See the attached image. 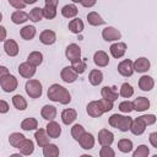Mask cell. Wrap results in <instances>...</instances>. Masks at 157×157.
Instances as JSON below:
<instances>
[{"mask_svg": "<svg viewBox=\"0 0 157 157\" xmlns=\"http://www.w3.org/2000/svg\"><path fill=\"white\" fill-rule=\"evenodd\" d=\"M132 108L136 112H145V110H147L150 108V101H148V98L142 97V96L135 98L132 101Z\"/></svg>", "mask_w": 157, "mask_h": 157, "instance_id": "20", "label": "cell"}, {"mask_svg": "<svg viewBox=\"0 0 157 157\" xmlns=\"http://www.w3.org/2000/svg\"><path fill=\"white\" fill-rule=\"evenodd\" d=\"M25 139H26L25 135L21 134V132H12V134H10V136H9V142H10V145H11L12 147L17 148V147L20 146V144H21Z\"/></svg>", "mask_w": 157, "mask_h": 157, "instance_id": "39", "label": "cell"}, {"mask_svg": "<svg viewBox=\"0 0 157 157\" xmlns=\"http://www.w3.org/2000/svg\"><path fill=\"white\" fill-rule=\"evenodd\" d=\"M98 103H99V105H101L103 113L110 112V110L113 109V102H112V101H108V99H105V98H101V99L98 101Z\"/></svg>", "mask_w": 157, "mask_h": 157, "instance_id": "46", "label": "cell"}, {"mask_svg": "<svg viewBox=\"0 0 157 157\" xmlns=\"http://www.w3.org/2000/svg\"><path fill=\"white\" fill-rule=\"evenodd\" d=\"M17 148H18V151H20L21 155H23V156H29V155H32V153L34 152V142H33L32 140H29V139H25V140L20 144V146H18Z\"/></svg>", "mask_w": 157, "mask_h": 157, "instance_id": "23", "label": "cell"}, {"mask_svg": "<svg viewBox=\"0 0 157 157\" xmlns=\"http://www.w3.org/2000/svg\"><path fill=\"white\" fill-rule=\"evenodd\" d=\"M60 77H61V80H63L64 82H66V83H72V82H75V81L77 80L78 74L72 69V66H65V67L61 70V72H60Z\"/></svg>", "mask_w": 157, "mask_h": 157, "instance_id": "10", "label": "cell"}, {"mask_svg": "<svg viewBox=\"0 0 157 157\" xmlns=\"http://www.w3.org/2000/svg\"><path fill=\"white\" fill-rule=\"evenodd\" d=\"M4 49H5V53L9 56H16L20 52L18 44L13 39H5L4 40Z\"/></svg>", "mask_w": 157, "mask_h": 157, "instance_id": "19", "label": "cell"}, {"mask_svg": "<svg viewBox=\"0 0 157 157\" xmlns=\"http://www.w3.org/2000/svg\"><path fill=\"white\" fill-rule=\"evenodd\" d=\"M71 1H72V2H75V4H76V2H80V1H81V0H71Z\"/></svg>", "mask_w": 157, "mask_h": 157, "instance_id": "57", "label": "cell"}, {"mask_svg": "<svg viewBox=\"0 0 157 157\" xmlns=\"http://www.w3.org/2000/svg\"><path fill=\"white\" fill-rule=\"evenodd\" d=\"M25 90L26 93L29 96V98H39L43 93L42 83L34 78H28V81L25 85Z\"/></svg>", "mask_w": 157, "mask_h": 157, "instance_id": "3", "label": "cell"}, {"mask_svg": "<svg viewBox=\"0 0 157 157\" xmlns=\"http://www.w3.org/2000/svg\"><path fill=\"white\" fill-rule=\"evenodd\" d=\"M11 21L15 25H21L25 23L26 21H28V13L22 11V10H16L11 13Z\"/></svg>", "mask_w": 157, "mask_h": 157, "instance_id": "30", "label": "cell"}, {"mask_svg": "<svg viewBox=\"0 0 157 157\" xmlns=\"http://www.w3.org/2000/svg\"><path fill=\"white\" fill-rule=\"evenodd\" d=\"M36 33H37L36 27H34V26H29V25L22 27L21 31H20V36H21L22 39H25V40H31V39H33L34 36H36Z\"/></svg>", "mask_w": 157, "mask_h": 157, "instance_id": "32", "label": "cell"}, {"mask_svg": "<svg viewBox=\"0 0 157 157\" xmlns=\"http://www.w3.org/2000/svg\"><path fill=\"white\" fill-rule=\"evenodd\" d=\"M43 18V10L42 7H33L28 13V20L32 22H39Z\"/></svg>", "mask_w": 157, "mask_h": 157, "instance_id": "41", "label": "cell"}, {"mask_svg": "<svg viewBox=\"0 0 157 157\" xmlns=\"http://www.w3.org/2000/svg\"><path fill=\"white\" fill-rule=\"evenodd\" d=\"M114 141V134L108 129H101L98 131V142L101 146H110Z\"/></svg>", "mask_w": 157, "mask_h": 157, "instance_id": "7", "label": "cell"}, {"mask_svg": "<svg viewBox=\"0 0 157 157\" xmlns=\"http://www.w3.org/2000/svg\"><path fill=\"white\" fill-rule=\"evenodd\" d=\"M39 40H40V43L44 44V45H52V44H54L55 40H56V34H55V32L52 31V29H44V31H42L40 34H39Z\"/></svg>", "mask_w": 157, "mask_h": 157, "instance_id": "14", "label": "cell"}, {"mask_svg": "<svg viewBox=\"0 0 157 157\" xmlns=\"http://www.w3.org/2000/svg\"><path fill=\"white\" fill-rule=\"evenodd\" d=\"M6 36H7V33H6V28H5L4 26L0 25V42H4V40L6 39Z\"/></svg>", "mask_w": 157, "mask_h": 157, "instance_id": "53", "label": "cell"}, {"mask_svg": "<svg viewBox=\"0 0 157 157\" xmlns=\"http://www.w3.org/2000/svg\"><path fill=\"white\" fill-rule=\"evenodd\" d=\"M47 96L50 101L58 102L60 104H69L71 102L70 92L64 86H61L59 83H53L52 86H49V88L47 91Z\"/></svg>", "mask_w": 157, "mask_h": 157, "instance_id": "1", "label": "cell"}, {"mask_svg": "<svg viewBox=\"0 0 157 157\" xmlns=\"http://www.w3.org/2000/svg\"><path fill=\"white\" fill-rule=\"evenodd\" d=\"M139 87H140L141 91L148 92L155 87V80L148 75H144L139 80Z\"/></svg>", "mask_w": 157, "mask_h": 157, "instance_id": "24", "label": "cell"}, {"mask_svg": "<svg viewBox=\"0 0 157 157\" xmlns=\"http://www.w3.org/2000/svg\"><path fill=\"white\" fill-rule=\"evenodd\" d=\"M42 10H43V17H44V18L53 20V18L56 16V7H54V6H48V5H45Z\"/></svg>", "mask_w": 157, "mask_h": 157, "instance_id": "44", "label": "cell"}, {"mask_svg": "<svg viewBox=\"0 0 157 157\" xmlns=\"http://www.w3.org/2000/svg\"><path fill=\"white\" fill-rule=\"evenodd\" d=\"M99 156L101 157H114L115 151L110 146H102V148L99 151Z\"/></svg>", "mask_w": 157, "mask_h": 157, "instance_id": "47", "label": "cell"}, {"mask_svg": "<svg viewBox=\"0 0 157 157\" xmlns=\"http://www.w3.org/2000/svg\"><path fill=\"white\" fill-rule=\"evenodd\" d=\"M77 13H78V9L75 4H67V5L63 6V9H61V15L65 18H74V17H76Z\"/></svg>", "mask_w": 157, "mask_h": 157, "instance_id": "29", "label": "cell"}, {"mask_svg": "<svg viewBox=\"0 0 157 157\" xmlns=\"http://www.w3.org/2000/svg\"><path fill=\"white\" fill-rule=\"evenodd\" d=\"M118 72L124 77H130L134 74L132 61L130 59H124L118 64Z\"/></svg>", "mask_w": 157, "mask_h": 157, "instance_id": "9", "label": "cell"}, {"mask_svg": "<svg viewBox=\"0 0 157 157\" xmlns=\"http://www.w3.org/2000/svg\"><path fill=\"white\" fill-rule=\"evenodd\" d=\"M126 49H128L126 44H125L124 42H119V40H118V42H115V43H113V44L110 45L109 52H110V54H112L113 58L120 59V58H123L124 54L126 53Z\"/></svg>", "mask_w": 157, "mask_h": 157, "instance_id": "6", "label": "cell"}, {"mask_svg": "<svg viewBox=\"0 0 157 157\" xmlns=\"http://www.w3.org/2000/svg\"><path fill=\"white\" fill-rule=\"evenodd\" d=\"M77 142L80 144L81 148L83 150H92L94 146V136L91 132H83L81 135V137L77 140Z\"/></svg>", "mask_w": 157, "mask_h": 157, "instance_id": "13", "label": "cell"}, {"mask_svg": "<svg viewBox=\"0 0 157 157\" xmlns=\"http://www.w3.org/2000/svg\"><path fill=\"white\" fill-rule=\"evenodd\" d=\"M0 86H1V88H2L4 92L10 93V92H13V91L17 88L18 81H17V78H16L13 75L7 74L6 76H4V77L0 80Z\"/></svg>", "mask_w": 157, "mask_h": 157, "instance_id": "4", "label": "cell"}, {"mask_svg": "<svg viewBox=\"0 0 157 157\" xmlns=\"http://www.w3.org/2000/svg\"><path fill=\"white\" fill-rule=\"evenodd\" d=\"M132 94H134V87H132L130 83L124 82V83L120 86L119 96H121L123 98H130Z\"/></svg>", "mask_w": 157, "mask_h": 157, "instance_id": "40", "label": "cell"}, {"mask_svg": "<svg viewBox=\"0 0 157 157\" xmlns=\"http://www.w3.org/2000/svg\"><path fill=\"white\" fill-rule=\"evenodd\" d=\"M18 74L23 78H32L34 76V74H36V66H33L28 61L21 63L20 66H18Z\"/></svg>", "mask_w": 157, "mask_h": 157, "instance_id": "12", "label": "cell"}, {"mask_svg": "<svg viewBox=\"0 0 157 157\" xmlns=\"http://www.w3.org/2000/svg\"><path fill=\"white\" fill-rule=\"evenodd\" d=\"M56 114H58L56 108H55L54 105H50V104H45V105L42 108V110H40L42 118L45 119V120H48V121L54 120V119L56 118Z\"/></svg>", "mask_w": 157, "mask_h": 157, "instance_id": "25", "label": "cell"}, {"mask_svg": "<svg viewBox=\"0 0 157 157\" xmlns=\"http://www.w3.org/2000/svg\"><path fill=\"white\" fill-rule=\"evenodd\" d=\"M60 151H59V147L55 145V144H47L44 147H43V155L44 157H56L59 156Z\"/></svg>", "mask_w": 157, "mask_h": 157, "instance_id": "34", "label": "cell"}, {"mask_svg": "<svg viewBox=\"0 0 157 157\" xmlns=\"http://www.w3.org/2000/svg\"><path fill=\"white\" fill-rule=\"evenodd\" d=\"M34 139H36V142H37V145L39 147H44L47 144H49V140H50V137L48 136L45 129H38V130H36Z\"/></svg>", "mask_w": 157, "mask_h": 157, "instance_id": "26", "label": "cell"}, {"mask_svg": "<svg viewBox=\"0 0 157 157\" xmlns=\"http://www.w3.org/2000/svg\"><path fill=\"white\" fill-rule=\"evenodd\" d=\"M119 110H120L121 113L129 114L130 112L134 110V108H132V102H130V101H123V102H120V103H119Z\"/></svg>", "mask_w": 157, "mask_h": 157, "instance_id": "45", "label": "cell"}, {"mask_svg": "<svg viewBox=\"0 0 157 157\" xmlns=\"http://www.w3.org/2000/svg\"><path fill=\"white\" fill-rule=\"evenodd\" d=\"M1 20H2V13L0 12V22H1Z\"/></svg>", "mask_w": 157, "mask_h": 157, "instance_id": "58", "label": "cell"}, {"mask_svg": "<svg viewBox=\"0 0 157 157\" xmlns=\"http://www.w3.org/2000/svg\"><path fill=\"white\" fill-rule=\"evenodd\" d=\"M101 96L102 98H105L108 101H112V102H115L119 97V92L115 90V87H110V86H104L102 90H101Z\"/></svg>", "mask_w": 157, "mask_h": 157, "instance_id": "22", "label": "cell"}, {"mask_svg": "<svg viewBox=\"0 0 157 157\" xmlns=\"http://www.w3.org/2000/svg\"><path fill=\"white\" fill-rule=\"evenodd\" d=\"M93 63L98 67H105L109 64V56L104 50H97L93 54Z\"/></svg>", "mask_w": 157, "mask_h": 157, "instance_id": "16", "label": "cell"}, {"mask_svg": "<svg viewBox=\"0 0 157 157\" xmlns=\"http://www.w3.org/2000/svg\"><path fill=\"white\" fill-rule=\"evenodd\" d=\"M44 2H45V5H48V6H54V7H56L59 0H44Z\"/></svg>", "mask_w": 157, "mask_h": 157, "instance_id": "55", "label": "cell"}, {"mask_svg": "<svg viewBox=\"0 0 157 157\" xmlns=\"http://www.w3.org/2000/svg\"><path fill=\"white\" fill-rule=\"evenodd\" d=\"M69 31L71 32V33H74V34H78V33H81L82 31H83V28H85V25H83V22H82V20L81 18H77V17H74L70 22H69Z\"/></svg>", "mask_w": 157, "mask_h": 157, "instance_id": "27", "label": "cell"}, {"mask_svg": "<svg viewBox=\"0 0 157 157\" xmlns=\"http://www.w3.org/2000/svg\"><path fill=\"white\" fill-rule=\"evenodd\" d=\"M7 74H10V72H9V69H7L6 66H4V65H0V80H1L4 76H6Z\"/></svg>", "mask_w": 157, "mask_h": 157, "instance_id": "54", "label": "cell"}, {"mask_svg": "<svg viewBox=\"0 0 157 157\" xmlns=\"http://www.w3.org/2000/svg\"><path fill=\"white\" fill-rule=\"evenodd\" d=\"M45 131L50 139H58L61 135V126L59 125V123L50 120L45 126Z\"/></svg>", "mask_w": 157, "mask_h": 157, "instance_id": "15", "label": "cell"}, {"mask_svg": "<svg viewBox=\"0 0 157 157\" xmlns=\"http://www.w3.org/2000/svg\"><path fill=\"white\" fill-rule=\"evenodd\" d=\"M142 119V121L146 124V126L148 125H153L156 123V115L155 114H144L140 117Z\"/></svg>", "mask_w": 157, "mask_h": 157, "instance_id": "48", "label": "cell"}, {"mask_svg": "<svg viewBox=\"0 0 157 157\" xmlns=\"http://www.w3.org/2000/svg\"><path fill=\"white\" fill-rule=\"evenodd\" d=\"M109 125L123 131V132H126L130 130V126H131V123H132V118L129 117V115H121V114H112L110 118H109Z\"/></svg>", "mask_w": 157, "mask_h": 157, "instance_id": "2", "label": "cell"}, {"mask_svg": "<svg viewBox=\"0 0 157 157\" xmlns=\"http://www.w3.org/2000/svg\"><path fill=\"white\" fill-rule=\"evenodd\" d=\"M12 104L17 110H25L27 108V101L21 94H15L12 97Z\"/></svg>", "mask_w": 157, "mask_h": 157, "instance_id": "38", "label": "cell"}, {"mask_svg": "<svg viewBox=\"0 0 157 157\" xmlns=\"http://www.w3.org/2000/svg\"><path fill=\"white\" fill-rule=\"evenodd\" d=\"M150 155V148L146 145H139L132 152V157H147Z\"/></svg>", "mask_w": 157, "mask_h": 157, "instance_id": "43", "label": "cell"}, {"mask_svg": "<svg viewBox=\"0 0 157 157\" xmlns=\"http://www.w3.org/2000/svg\"><path fill=\"white\" fill-rule=\"evenodd\" d=\"M71 66H72V69L78 74V75H81V74H83L85 71H86V69H87V64H86V59H76V60H74V61H71Z\"/></svg>", "mask_w": 157, "mask_h": 157, "instance_id": "36", "label": "cell"}, {"mask_svg": "<svg viewBox=\"0 0 157 157\" xmlns=\"http://www.w3.org/2000/svg\"><path fill=\"white\" fill-rule=\"evenodd\" d=\"M77 118V112L72 108H66L61 112V121L65 125H71Z\"/></svg>", "mask_w": 157, "mask_h": 157, "instance_id": "21", "label": "cell"}, {"mask_svg": "<svg viewBox=\"0 0 157 157\" xmlns=\"http://www.w3.org/2000/svg\"><path fill=\"white\" fill-rule=\"evenodd\" d=\"M118 150L123 153H129L132 151V141L129 139H120L118 141Z\"/></svg>", "mask_w": 157, "mask_h": 157, "instance_id": "37", "label": "cell"}, {"mask_svg": "<svg viewBox=\"0 0 157 157\" xmlns=\"http://www.w3.org/2000/svg\"><path fill=\"white\" fill-rule=\"evenodd\" d=\"M150 66H151V63L147 58L145 56H141V58H137L134 63H132V67H134V71L139 72V74H144V72H147L150 70Z\"/></svg>", "mask_w": 157, "mask_h": 157, "instance_id": "8", "label": "cell"}, {"mask_svg": "<svg viewBox=\"0 0 157 157\" xmlns=\"http://www.w3.org/2000/svg\"><path fill=\"white\" fill-rule=\"evenodd\" d=\"M148 140H150V144L152 145V147L157 148V132H156V131H153V132L150 134Z\"/></svg>", "mask_w": 157, "mask_h": 157, "instance_id": "51", "label": "cell"}, {"mask_svg": "<svg viewBox=\"0 0 157 157\" xmlns=\"http://www.w3.org/2000/svg\"><path fill=\"white\" fill-rule=\"evenodd\" d=\"M86 110H87V114L90 117H92V118H99V117H102L104 114L102 108H101V105H99V103H98V101H91L87 104Z\"/></svg>", "mask_w": 157, "mask_h": 157, "instance_id": "17", "label": "cell"}, {"mask_svg": "<svg viewBox=\"0 0 157 157\" xmlns=\"http://www.w3.org/2000/svg\"><path fill=\"white\" fill-rule=\"evenodd\" d=\"M9 4L16 10H23L26 7V4L23 2V0H9Z\"/></svg>", "mask_w": 157, "mask_h": 157, "instance_id": "49", "label": "cell"}, {"mask_svg": "<svg viewBox=\"0 0 157 157\" xmlns=\"http://www.w3.org/2000/svg\"><path fill=\"white\" fill-rule=\"evenodd\" d=\"M88 81L92 86H98L103 81V72L98 69H93L88 74Z\"/></svg>", "mask_w": 157, "mask_h": 157, "instance_id": "28", "label": "cell"}, {"mask_svg": "<svg viewBox=\"0 0 157 157\" xmlns=\"http://www.w3.org/2000/svg\"><path fill=\"white\" fill-rule=\"evenodd\" d=\"M145 130H146V124L142 121V119L140 117L132 119V123H131V126H130L129 131H131L134 135L139 136V135H142L145 132Z\"/></svg>", "mask_w": 157, "mask_h": 157, "instance_id": "18", "label": "cell"}, {"mask_svg": "<svg viewBox=\"0 0 157 157\" xmlns=\"http://www.w3.org/2000/svg\"><path fill=\"white\" fill-rule=\"evenodd\" d=\"M96 2H97V0H81L80 1V4L83 7H92L96 5Z\"/></svg>", "mask_w": 157, "mask_h": 157, "instance_id": "52", "label": "cell"}, {"mask_svg": "<svg viewBox=\"0 0 157 157\" xmlns=\"http://www.w3.org/2000/svg\"><path fill=\"white\" fill-rule=\"evenodd\" d=\"M37 128H38V121L36 118H26L21 121V129L25 131L37 130Z\"/></svg>", "mask_w": 157, "mask_h": 157, "instance_id": "33", "label": "cell"}, {"mask_svg": "<svg viewBox=\"0 0 157 157\" xmlns=\"http://www.w3.org/2000/svg\"><path fill=\"white\" fill-rule=\"evenodd\" d=\"M9 103L4 99H0V114H5L9 112Z\"/></svg>", "mask_w": 157, "mask_h": 157, "instance_id": "50", "label": "cell"}, {"mask_svg": "<svg viewBox=\"0 0 157 157\" xmlns=\"http://www.w3.org/2000/svg\"><path fill=\"white\" fill-rule=\"evenodd\" d=\"M83 132H85V128L81 124H74L72 125V128H71V136L74 137L75 141H77Z\"/></svg>", "mask_w": 157, "mask_h": 157, "instance_id": "42", "label": "cell"}, {"mask_svg": "<svg viewBox=\"0 0 157 157\" xmlns=\"http://www.w3.org/2000/svg\"><path fill=\"white\" fill-rule=\"evenodd\" d=\"M65 56L70 61H74L76 59H80L81 58V48L76 43L69 44L66 47V49H65Z\"/></svg>", "mask_w": 157, "mask_h": 157, "instance_id": "11", "label": "cell"}, {"mask_svg": "<svg viewBox=\"0 0 157 157\" xmlns=\"http://www.w3.org/2000/svg\"><path fill=\"white\" fill-rule=\"evenodd\" d=\"M27 61L29 63V64H32L33 66H39L42 63H43V54L40 53V52H32V53H29L28 54V56H27Z\"/></svg>", "mask_w": 157, "mask_h": 157, "instance_id": "35", "label": "cell"}, {"mask_svg": "<svg viewBox=\"0 0 157 157\" xmlns=\"http://www.w3.org/2000/svg\"><path fill=\"white\" fill-rule=\"evenodd\" d=\"M38 0H23V2L26 4V5H32V4H34V2H37Z\"/></svg>", "mask_w": 157, "mask_h": 157, "instance_id": "56", "label": "cell"}, {"mask_svg": "<svg viewBox=\"0 0 157 157\" xmlns=\"http://www.w3.org/2000/svg\"><path fill=\"white\" fill-rule=\"evenodd\" d=\"M102 37L104 40L107 42H117L121 38V33L119 29H117L113 26H107L103 31H102Z\"/></svg>", "mask_w": 157, "mask_h": 157, "instance_id": "5", "label": "cell"}, {"mask_svg": "<svg viewBox=\"0 0 157 157\" xmlns=\"http://www.w3.org/2000/svg\"><path fill=\"white\" fill-rule=\"evenodd\" d=\"M87 22L91 25V26H102L105 23V21L102 18V16L96 12V11H91L87 13Z\"/></svg>", "mask_w": 157, "mask_h": 157, "instance_id": "31", "label": "cell"}]
</instances>
